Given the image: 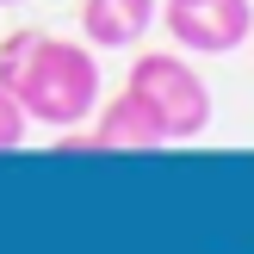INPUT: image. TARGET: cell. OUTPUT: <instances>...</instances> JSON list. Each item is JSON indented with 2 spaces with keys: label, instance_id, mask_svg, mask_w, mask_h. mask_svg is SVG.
Listing matches in <instances>:
<instances>
[{
  "label": "cell",
  "instance_id": "6da1fadb",
  "mask_svg": "<svg viewBox=\"0 0 254 254\" xmlns=\"http://www.w3.org/2000/svg\"><path fill=\"white\" fill-rule=\"evenodd\" d=\"M0 87L25 106L31 124L74 130V124H87L93 106H99V62H93V50L74 44V37L12 31V37H0Z\"/></svg>",
  "mask_w": 254,
  "mask_h": 254
},
{
  "label": "cell",
  "instance_id": "7a4b0ae2",
  "mask_svg": "<svg viewBox=\"0 0 254 254\" xmlns=\"http://www.w3.org/2000/svg\"><path fill=\"white\" fill-rule=\"evenodd\" d=\"M124 87L155 112V124H161L168 143H192V136H205V124H211V87H205V74H198L186 56L149 50V56L130 62V81H124Z\"/></svg>",
  "mask_w": 254,
  "mask_h": 254
},
{
  "label": "cell",
  "instance_id": "3957f363",
  "mask_svg": "<svg viewBox=\"0 0 254 254\" xmlns=\"http://www.w3.org/2000/svg\"><path fill=\"white\" fill-rule=\"evenodd\" d=\"M168 37L180 50H198V56H230V50L248 44L254 31V6L248 0H168Z\"/></svg>",
  "mask_w": 254,
  "mask_h": 254
},
{
  "label": "cell",
  "instance_id": "277c9868",
  "mask_svg": "<svg viewBox=\"0 0 254 254\" xmlns=\"http://www.w3.org/2000/svg\"><path fill=\"white\" fill-rule=\"evenodd\" d=\"M168 136H161L155 112L143 106V99L124 87L118 99H99L93 106V149H130V155H143V149H161Z\"/></svg>",
  "mask_w": 254,
  "mask_h": 254
},
{
  "label": "cell",
  "instance_id": "5b68a950",
  "mask_svg": "<svg viewBox=\"0 0 254 254\" xmlns=\"http://www.w3.org/2000/svg\"><path fill=\"white\" fill-rule=\"evenodd\" d=\"M155 25V0H81V37L93 50H130Z\"/></svg>",
  "mask_w": 254,
  "mask_h": 254
},
{
  "label": "cell",
  "instance_id": "8992f818",
  "mask_svg": "<svg viewBox=\"0 0 254 254\" xmlns=\"http://www.w3.org/2000/svg\"><path fill=\"white\" fill-rule=\"evenodd\" d=\"M25 124H31V118H25V106L0 87V149H19V143H25Z\"/></svg>",
  "mask_w": 254,
  "mask_h": 254
},
{
  "label": "cell",
  "instance_id": "52a82bcc",
  "mask_svg": "<svg viewBox=\"0 0 254 254\" xmlns=\"http://www.w3.org/2000/svg\"><path fill=\"white\" fill-rule=\"evenodd\" d=\"M0 6H12V0H0Z\"/></svg>",
  "mask_w": 254,
  "mask_h": 254
},
{
  "label": "cell",
  "instance_id": "ba28073f",
  "mask_svg": "<svg viewBox=\"0 0 254 254\" xmlns=\"http://www.w3.org/2000/svg\"><path fill=\"white\" fill-rule=\"evenodd\" d=\"M248 37H254V31H248Z\"/></svg>",
  "mask_w": 254,
  "mask_h": 254
}]
</instances>
